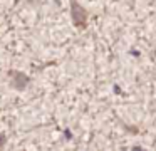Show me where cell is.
<instances>
[{
	"label": "cell",
	"mask_w": 156,
	"mask_h": 151,
	"mask_svg": "<svg viewBox=\"0 0 156 151\" xmlns=\"http://www.w3.org/2000/svg\"><path fill=\"white\" fill-rule=\"evenodd\" d=\"M9 76H10L12 87H15L17 91H22L29 84V77L25 76L24 72H19V70H9Z\"/></svg>",
	"instance_id": "6da1fadb"
},
{
	"label": "cell",
	"mask_w": 156,
	"mask_h": 151,
	"mask_svg": "<svg viewBox=\"0 0 156 151\" xmlns=\"http://www.w3.org/2000/svg\"><path fill=\"white\" fill-rule=\"evenodd\" d=\"M5 143H7V138H5L4 133H0V149L5 146Z\"/></svg>",
	"instance_id": "7a4b0ae2"
}]
</instances>
